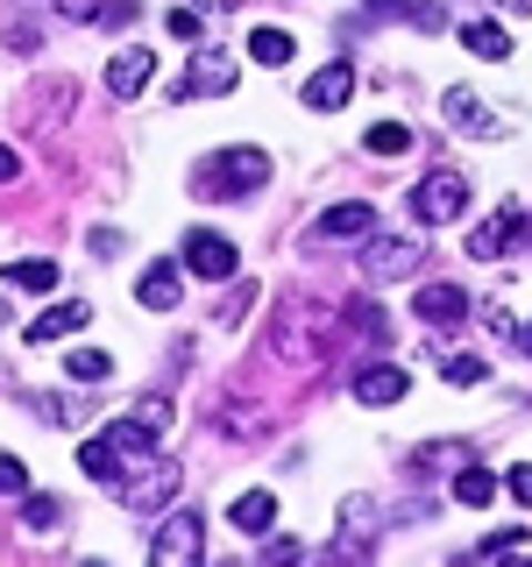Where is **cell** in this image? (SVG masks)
Returning <instances> with one entry per match:
<instances>
[{"label":"cell","instance_id":"cell-1","mask_svg":"<svg viewBox=\"0 0 532 567\" xmlns=\"http://www.w3.org/2000/svg\"><path fill=\"white\" fill-rule=\"evenodd\" d=\"M270 185V156L263 150H248V142H235V150H213L200 177H192V192L200 199H248V192H263Z\"/></svg>","mask_w":532,"mask_h":567},{"label":"cell","instance_id":"cell-2","mask_svg":"<svg viewBox=\"0 0 532 567\" xmlns=\"http://www.w3.org/2000/svg\"><path fill=\"white\" fill-rule=\"evenodd\" d=\"M440 114H448V128L469 135V142L511 135V114H504V106H490L483 93H469V85H448V93H440Z\"/></svg>","mask_w":532,"mask_h":567},{"label":"cell","instance_id":"cell-3","mask_svg":"<svg viewBox=\"0 0 532 567\" xmlns=\"http://www.w3.org/2000/svg\"><path fill=\"white\" fill-rule=\"evenodd\" d=\"M419 270H426V248H419V241L377 235V227L362 235V277H369V284H405V277H419Z\"/></svg>","mask_w":532,"mask_h":567},{"label":"cell","instance_id":"cell-4","mask_svg":"<svg viewBox=\"0 0 532 567\" xmlns=\"http://www.w3.org/2000/svg\"><path fill=\"white\" fill-rule=\"evenodd\" d=\"M177 483H185V468H177L171 454H156L150 468L135 475V483H121V511H135V518H156V511H171Z\"/></svg>","mask_w":532,"mask_h":567},{"label":"cell","instance_id":"cell-5","mask_svg":"<svg viewBox=\"0 0 532 567\" xmlns=\"http://www.w3.org/2000/svg\"><path fill=\"white\" fill-rule=\"evenodd\" d=\"M200 554H206V518H200V511H164V525L150 532V560L185 567V560H200Z\"/></svg>","mask_w":532,"mask_h":567},{"label":"cell","instance_id":"cell-6","mask_svg":"<svg viewBox=\"0 0 532 567\" xmlns=\"http://www.w3.org/2000/svg\"><path fill=\"white\" fill-rule=\"evenodd\" d=\"M469 213V185H461V171H433V177H419L412 185V220L426 227H448Z\"/></svg>","mask_w":532,"mask_h":567},{"label":"cell","instance_id":"cell-7","mask_svg":"<svg viewBox=\"0 0 532 567\" xmlns=\"http://www.w3.org/2000/svg\"><path fill=\"white\" fill-rule=\"evenodd\" d=\"M369 227H377V206H362V199H348V206H327V213L313 220L306 248H341V241H362Z\"/></svg>","mask_w":532,"mask_h":567},{"label":"cell","instance_id":"cell-8","mask_svg":"<svg viewBox=\"0 0 532 567\" xmlns=\"http://www.w3.org/2000/svg\"><path fill=\"white\" fill-rule=\"evenodd\" d=\"M177 262H185L192 277H206V284H227V277H235V241L192 227V235H185V256H177Z\"/></svg>","mask_w":532,"mask_h":567},{"label":"cell","instance_id":"cell-9","mask_svg":"<svg viewBox=\"0 0 532 567\" xmlns=\"http://www.w3.org/2000/svg\"><path fill=\"white\" fill-rule=\"evenodd\" d=\"M348 100H355V64L334 58V64H319L306 79V106H313V114H341Z\"/></svg>","mask_w":532,"mask_h":567},{"label":"cell","instance_id":"cell-10","mask_svg":"<svg viewBox=\"0 0 532 567\" xmlns=\"http://www.w3.org/2000/svg\"><path fill=\"white\" fill-rule=\"evenodd\" d=\"M150 79H156V58H150V50H114V58H106V93H114V100L150 93Z\"/></svg>","mask_w":532,"mask_h":567},{"label":"cell","instance_id":"cell-11","mask_svg":"<svg viewBox=\"0 0 532 567\" xmlns=\"http://www.w3.org/2000/svg\"><path fill=\"white\" fill-rule=\"evenodd\" d=\"M177 298H185V262H150L135 284V306L142 312H171Z\"/></svg>","mask_w":532,"mask_h":567},{"label":"cell","instance_id":"cell-12","mask_svg":"<svg viewBox=\"0 0 532 567\" xmlns=\"http://www.w3.org/2000/svg\"><path fill=\"white\" fill-rule=\"evenodd\" d=\"M405 398V369L398 362H369L355 369V404H369V412H383V404Z\"/></svg>","mask_w":532,"mask_h":567},{"label":"cell","instance_id":"cell-13","mask_svg":"<svg viewBox=\"0 0 532 567\" xmlns=\"http://www.w3.org/2000/svg\"><path fill=\"white\" fill-rule=\"evenodd\" d=\"M412 312L426 319V327H461V312H469V298H461L454 284H419V291H412Z\"/></svg>","mask_w":532,"mask_h":567},{"label":"cell","instance_id":"cell-14","mask_svg":"<svg viewBox=\"0 0 532 567\" xmlns=\"http://www.w3.org/2000/svg\"><path fill=\"white\" fill-rule=\"evenodd\" d=\"M185 93H235V58H227V50H200V58H192V79H185Z\"/></svg>","mask_w":532,"mask_h":567},{"label":"cell","instance_id":"cell-15","mask_svg":"<svg viewBox=\"0 0 532 567\" xmlns=\"http://www.w3.org/2000/svg\"><path fill=\"white\" fill-rule=\"evenodd\" d=\"M85 319H93V306H85V298H64V306H50V312L29 319V341H64V333H79Z\"/></svg>","mask_w":532,"mask_h":567},{"label":"cell","instance_id":"cell-16","mask_svg":"<svg viewBox=\"0 0 532 567\" xmlns=\"http://www.w3.org/2000/svg\"><path fill=\"white\" fill-rule=\"evenodd\" d=\"M100 440H106V447H114L121 461H150V454H156V425H142L135 412H129V419H114Z\"/></svg>","mask_w":532,"mask_h":567},{"label":"cell","instance_id":"cell-17","mask_svg":"<svg viewBox=\"0 0 532 567\" xmlns=\"http://www.w3.org/2000/svg\"><path fill=\"white\" fill-rule=\"evenodd\" d=\"M369 14H398V22H412V29H426V35H440L448 29V8L440 0H362Z\"/></svg>","mask_w":532,"mask_h":567},{"label":"cell","instance_id":"cell-18","mask_svg":"<svg viewBox=\"0 0 532 567\" xmlns=\"http://www.w3.org/2000/svg\"><path fill=\"white\" fill-rule=\"evenodd\" d=\"M511 227H519V213H490V227H475V235H469V256L475 262H490V256H504V248H511Z\"/></svg>","mask_w":532,"mask_h":567},{"label":"cell","instance_id":"cell-19","mask_svg":"<svg viewBox=\"0 0 532 567\" xmlns=\"http://www.w3.org/2000/svg\"><path fill=\"white\" fill-rule=\"evenodd\" d=\"M8 284H14V291H29V298H50V291H58V262H50V256L8 262Z\"/></svg>","mask_w":532,"mask_h":567},{"label":"cell","instance_id":"cell-20","mask_svg":"<svg viewBox=\"0 0 532 567\" xmlns=\"http://www.w3.org/2000/svg\"><path fill=\"white\" fill-rule=\"evenodd\" d=\"M242 532H270L277 525V496L270 489H248V496H235V511H227Z\"/></svg>","mask_w":532,"mask_h":567},{"label":"cell","instance_id":"cell-21","mask_svg":"<svg viewBox=\"0 0 532 567\" xmlns=\"http://www.w3.org/2000/svg\"><path fill=\"white\" fill-rule=\"evenodd\" d=\"M64 377L71 383H106V377H114V354H106V348H71L64 354Z\"/></svg>","mask_w":532,"mask_h":567},{"label":"cell","instance_id":"cell-22","mask_svg":"<svg viewBox=\"0 0 532 567\" xmlns=\"http://www.w3.org/2000/svg\"><path fill=\"white\" fill-rule=\"evenodd\" d=\"M497 489H504V483H497L490 468H475V461H469V468L454 475V496H461V504H469V511H483V504H497Z\"/></svg>","mask_w":532,"mask_h":567},{"label":"cell","instance_id":"cell-23","mask_svg":"<svg viewBox=\"0 0 532 567\" xmlns=\"http://www.w3.org/2000/svg\"><path fill=\"white\" fill-rule=\"evenodd\" d=\"M248 58H256L263 71L291 64V29H256V35H248Z\"/></svg>","mask_w":532,"mask_h":567},{"label":"cell","instance_id":"cell-24","mask_svg":"<svg viewBox=\"0 0 532 567\" xmlns=\"http://www.w3.org/2000/svg\"><path fill=\"white\" fill-rule=\"evenodd\" d=\"M461 43H469L475 58H511V29H497V22H469Z\"/></svg>","mask_w":532,"mask_h":567},{"label":"cell","instance_id":"cell-25","mask_svg":"<svg viewBox=\"0 0 532 567\" xmlns=\"http://www.w3.org/2000/svg\"><path fill=\"white\" fill-rule=\"evenodd\" d=\"M79 468L93 475V483H121V454L106 447V440H85V447H79Z\"/></svg>","mask_w":532,"mask_h":567},{"label":"cell","instance_id":"cell-26","mask_svg":"<svg viewBox=\"0 0 532 567\" xmlns=\"http://www.w3.org/2000/svg\"><path fill=\"white\" fill-rule=\"evenodd\" d=\"M362 142H369V156H405V150H412V128H398V121H377Z\"/></svg>","mask_w":532,"mask_h":567},{"label":"cell","instance_id":"cell-27","mask_svg":"<svg viewBox=\"0 0 532 567\" xmlns=\"http://www.w3.org/2000/svg\"><path fill=\"white\" fill-rule=\"evenodd\" d=\"M58 518H64L58 496H29V504H22V525H29V532H58Z\"/></svg>","mask_w":532,"mask_h":567},{"label":"cell","instance_id":"cell-28","mask_svg":"<svg viewBox=\"0 0 532 567\" xmlns=\"http://www.w3.org/2000/svg\"><path fill=\"white\" fill-rule=\"evenodd\" d=\"M504 496H511V504H525V511H532V461H519V468L504 475Z\"/></svg>","mask_w":532,"mask_h":567},{"label":"cell","instance_id":"cell-29","mask_svg":"<svg viewBox=\"0 0 532 567\" xmlns=\"http://www.w3.org/2000/svg\"><path fill=\"white\" fill-rule=\"evenodd\" d=\"M93 22L100 29H129L135 22V0H106V8H93Z\"/></svg>","mask_w":532,"mask_h":567},{"label":"cell","instance_id":"cell-30","mask_svg":"<svg viewBox=\"0 0 532 567\" xmlns=\"http://www.w3.org/2000/svg\"><path fill=\"white\" fill-rule=\"evenodd\" d=\"M440 377H448V383H483V362H475V354H448Z\"/></svg>","mask_w":532,"mask_h":567},{"label":"cell","instance_id":"cell-31","mask_svg":"<svg viewBox=\"0 0 532 567\" xmlns=\"http://www.w3.org/2000/svg\"><path fill=\"white\" fill-rule=\"evenodd\" d=\"M22 489H29V468L14 454H0V496H22Z\"/></svg>","mask_w":532,"mask_h":567},{"label":"cell","instance_id":"cell-32","mask_svg":"<svg viewBox=\"0 0 532 567\" xmlns=\"http://www.w3.org/2000/svg\"><path fill=\"white\" fill-rule=\"evenodd\" d=\"M135 419H142V425H156V433H164V425H171V404H164V398H142V404H135Z\"/></svg>","mask_w":532,"mask_h":567},{"label":"cell","instance_id":"cell-33","mask_svg":"<svg viewBox=\"0 0 532 567\" xmlns=\"http://www.w3.org/2000/svg\"><path fill=\"white\" fill-rule=\"evenodd\" d=\"M355 327H362V333H377V341H383V333H390V319H383V306H355Z\"/></svg>","mask_w":532,"mask_h":567},{"label":"cell","instance_id":"cell-34","mask_svg":"<svg viewBox=\"0 0 532 567\" xmlns=\"http://www.w3.org/2000/svg\"><path fill=\"white\" fill-rule=\"evenodd\" d=\"M519 546H525V532L511 525V532H490V546H483V554H519Z\"/></svg>","mask_w":532,"mask_h":567},{"label":"cell","instance_id":"cell-35","mask_svg":"<svg viewBox=\"0 0 532 567\" xmlns=\"http://www.w3.org/2000/svg\"><path fill=\"white\" fill-rule=\"evenodd\" d=\"M14 177H22V156H14L8 142H0V185H14Z\"/></svg>","mask_w":532,"mask_h":567},{"label":"cell","instance_id":"cell-36","mask_svg":"<svg viewBox=\"0 0 532 567\" xmlns=\"http://www.w3.org/2000/svg\"><path fill=\"white\" fill-rule=\"evenodd\" d=\"M511 341H519V354L532 362V327H511Z\"/></svg>","mask_w":532,"mask_h":567}]
</instances>
